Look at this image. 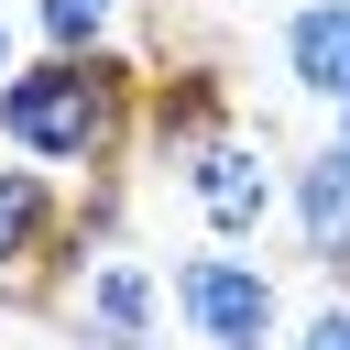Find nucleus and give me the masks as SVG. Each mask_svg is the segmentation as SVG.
I'll return each mask as SVG.
<instances>
[{
    "label": "nucleus",
    "instance_id": "f257e3e1",
    "mask_svg": "<svg viewBox=\"0 0 350 350\" xmlns=\"http://www.w3.org/2000/svg\"><path fill=\"white\" fill-rule=\"evenodd\" d=\"M142 142V66L120 44L98 55H11L0 77V153L44 175H120Z\"/></svg>",
    "mask_w": 350,
    "mask_h": 350
},
{
    "label": "nucleus",
    "instance_id": "f03ea898",
    "mask_svg": "<svg viewBox=\"0 0 350 350\" xmlns=\"http://www.w3.org/2000/svg\"><path fill=\"white\" fill-rule=\"evenodd\" d=\"M164 306H175V328H186L197 350H273V328H284V284H273V262H252L241 241L175 252Z\"/></svg>",
    "mask_w": 350,
    "mask_h": 350
},
{
    "label": "nucleus",
    "instance_id": "f8f14e48",
    "mask_svg": "<svg viewBox=\"0 0 350 350\" xmlns=\"http://www.w3.org/2000/svg\"><path fill=\"white\" fill-rule=\"evenodd\" d=\"M328 273H339V295H350V241H339V252H328Z\"/></svg>",
    "mask_w": 350,
    "mask_h": 350
},
{
    "label": "nucleus",
    "instance_id": "7ed1b4c3",
    "mask_svg": "<svg viewBox=\"0 0 350 350\" xmlns=\"http://www.w3.org/2000/svg\"><path fill=\"white\" fill-rule=\"evenodd\" d=\"M55 295H66V328L88 339V350H153L164 339V273L142 262V252H88V262H66L55 273Z\"/></svg>",
    "mask_w": 350,
    "mask_h": 350
},
{
    "label": "nucleus",
    "instance_id": "20e7f679",
    "mask_svg": "<svg viewBox=\"0 0 350 350\" xmlns=\"http://www.w3.org/2000/svg\"><path fill=\"white\" fill-rule=\"evenodd\" d=\"M175 175H186V197H197L208 241H252V230L284 208V153H273L262 131H241V120H230L219 142H197Z\"/></svg>",
    "mask_w": 350,
    "mask_h": 350
},
{
    "label": "nucleus",
    "instance_id": "9d476101",
    "mask_svg": "<svg viewBox=\"0 0 350 350\" xmlns=\"http://www.w3.org/2000/svg\"><path fill=\"white\" fill-rule=\"evenodd\" d=\"M295 350H350V295H328V306L295 328Z\"/></svg>",
    "mask_w": 350,
    "mask_h": 350
},
{
    "label": "nucleus",
    "instance_id": "39448f33",
    "mask_svg": "<svg viewBox=\"0 0 350 350\" xmlns=\"http://www.w3.org/2000/svg\"><path fill=\"white\" fill-rule=\"evenodd\" d=\"M219 131H230V77H219L208 55H175V66L142 77V153L186 164V153L219 142Z\"/></svg>",
    "mask_w": 350,
    "mask_h": 350
},
{
    "label": "nucleus",
    "instance_id": "9b49d317",
    "mask_svg": "<svg viewBox=\"0 0 350 350\" xmlns=\"http://www.w3.org/2000/svg\"><path fill=\"white\" fill-rule=\"evenodd\" d=\"M328 153H350V98H339V109H328Z\"/></svg>",
    "mask_w": 350,
    "mask_h": 350
},
{
    "label": "nucleus",
    "instance_id": "1a4fd4ad",
    "mask_svg": "<svg viewBox=\"0 0 350 350\" xmlns=\"http://www.w3.org/2000/svg\"><path fill=\"white\" fill-rule=\"evenodd\" d=\"M120 22H131V0H33L44 55H98V44H120Z\"/></svg>",
    "mask_w": 350,
    "mask_h": 350
},
{
    "label": "nucleus",
    "instance_id": "ddd939ff",
    "mask_svg": "<svg viewBox=\"0 0 350 350\" xmlns=\"http://www.w3.org/2000/svg\"><path fill=\"white\" fill-rule=\"evenodd\" d=\"M11 55H22V44H11V11H0V77H11Z\"/></svg>",
    "mask_w": 350,
    "mask_h": 350
},
{
    "label": "nucleus",
    "instance_id": "0eeeda50",
    "mask_svg": "<svg viewBox=\"0 0 350 350\" xmlns=\"http://www.w3.org/2000/svg\"><path fill=\"white\" fill-rule=\"evenodd\" d=\"M273 55H284L295 98L339 109V98H350V0H295V11H284V33H273Z\"/></svg>",
    "mask_w": 350,
    "mask_h": 350
},
{
    "label": "nucleus",
    "instance_id": "423d86ee",
    "mask_svg": "<svg viewBox=\"0 0 350 350\" xmlns=\"http://www.w3.org/2000/svg\"><path fill=\"white\" fill-rule=\"evenodd\" d=\"M55 241H66V197L44 164L0 153V284H44L55 273Z\"/></svg>",
    "mask_w": 350,
    "mask_h": 350
},
{
    "label": "nucleus",
    "instance_id": "6e6552de",
    "mask_svg": "<svg viewBox=\"0 0 350 350\" xmlns=\"http://www.w3.org/2000/svg\"><path fill=\"white\" fill-rule=\"evenodd\" d=\"M284 219H295V241L328 262V252L350 241V153H328V142L295 153V164H284Z\"/></svg>",
    "mask_w": 350,
    "mask_h": 350
}]
</instances>
